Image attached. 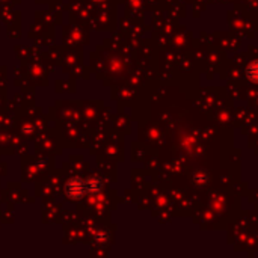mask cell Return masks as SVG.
I'll use <instances>...</instances> for the list:
<instances>
[{"instance_id": "6da1fadb", "label": "cell", "mask_w": 258, "mask_h": 258, "mask_svg": "<svg viewBox=\"0 0 258 258\" xmlns=\"http://www.w3.org/2000/svg\"><path fill=\"white\" fill-rule=\"evenodd\" d=\"M246 76L251 82L254 83H258V61L255 62H251L246 68Z\"/></svg>"}]
</instances>
